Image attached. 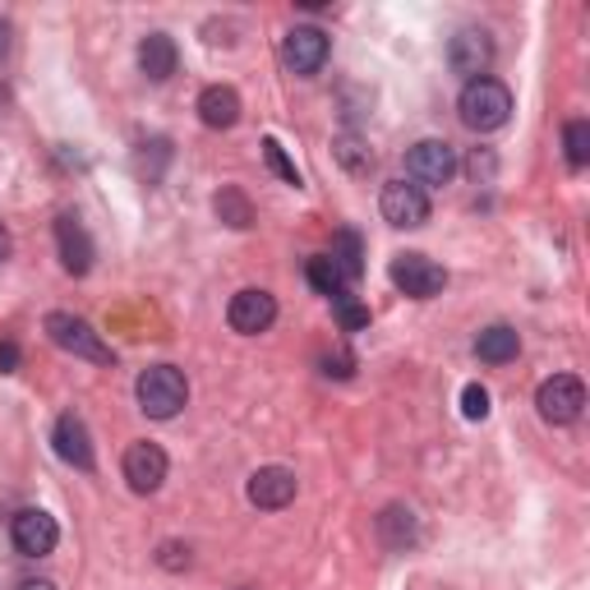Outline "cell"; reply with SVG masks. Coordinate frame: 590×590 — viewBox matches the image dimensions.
I'll list each match as a JSON object with an SVG mask.
<instances>
[{
  "label": "cell",
  "instance_id": "obj_31",
  "mask_svg": "<svg viewBox=\"0 0 590 590\" xmlns=\"http://www.w3.org/2000/svg\"><path fill=\"white\" fill-rule=\"evenodd\" d=\"M6 51H10V23L0 19V55H6Z\"/></svg>",
  "mask_w": 590,
  "mask_h": 590
},
{
  "label": "cell",
  "instance_id": "obj_19",
  "mask_svg": "<svg viewBox=\"0 0 590 590\" xmlns=\"http://www.w3.org/2000/svg\"><path fill=\"white\" fill-rule=\"evenodd\" d=\"M309 287H314L319 296H328V300H337V296H346V277H342V268L332 263V255H319V259H309Z\"/></svg>",
  "mask_w": 590,
  "mask_h": 590
},
{
  "label": "cell",
  "instance_id": "obj_30",
  "mask_svg": "<svg viewBox=\"0 0 590 590\" xmlns=\"http://www.w3.org/2000/svg\"><path fill=\"white\" fill-rule=\"evenodd\" d=\"M10 249H14V240H10V231H6V227H0V263L10 259Z\"/></svg>",
  "mask_w": 590,
  "mask_h": 590
},
{
  "label": "cell",
  "instance_id": "obj_22",
  "mask_svg": "<svg viewBox=\"0 0 590 590\" xmlns=\"http://www.w3.org/2000/svg\"><path fill=\"white\" fill-rule=\"evenodd\" d=\"M217 213H221V221H231L236 231H245L249 221H255V213H249V199L240 189H221L217 194Z\"/></svg>",
  "mask_w": 590,
  "mask_h": 590
},
{
  "label": "cell",
  "instance_id": "obj_15",
  "mask_svg": "<svg viewBox=\"0 0 590 590\" xmlns=\"http://www.w3.org/2000/svg\"><path fill=\"white\" fill-rule=\"evenodd\" d=\"M55 245H61V263H65V272H74V277H83L93 268V240H89V231H83V221L79 217H61L55 221Z\"/></svg>",
  "mask_w": 590,
  "mask_h": 590
},
{
  "label": "cell",
  "instance_id": "obj_26",
  "mask_svg": "<svg viewBox=\"0 0 590 590\" xmlns=\"http://www.w3.org/2000/svg\"><path fill=\"white\" fill-rule=\"evenodd\" d=\"M337 157H342L351 172H364V166L374 162V153L370 148H360V138H342V144H337Z\"/></svg>",
  "mask_w": 590,
  "mask_h": 590
},
{
  "label": "cell",
  "instance_id": "obj_28",
  "mask_svg": "<svg viewBox=\"0 0 590 590\" xmlns=\"http://www.w3.org/2000/svg\"><path fill=\"white\" fill-rule=\"evenodd\" d=\"M323 374H328V379H332V374H337V379H346V374H351V360H346V355H337V360L328 355V360H323Z\"/></svg>",
  "mask_w": 590,
  "mask_h": 590
},
{
  "label": "cell",
  "instance_id": "obj_2",
  "mask_svg": "<svg viewBox=\"0 0 590 590\" xmlns=\"http://www.w3.org/2000/svg\"><path fill=\"white\" fill-rule=\"evenodd\" d=\"M134 397H138V411H144L148 420H172L189 402V383H185V374L176 370V364H153V370L138 374Z\"/></svg>",
  "mask_w": 590,
  "mask_h": 590
},
{
  "label": "cell",
  "instance_id": "obj_23",
  "mask_svg": "<svg viewBox=\"0 0 590 590\" xmlns=\"http://www.w3.org/2000/svg\"><path fill=\"white\" fill-rule=\"evenodd\" d=\"M332 304H337V323H342L346 332H364V328H370V309L355 304L351 296H337Z\"/></svg>",
  "mask_w": 590,
  "mask_h": 590
},
{
  "label": "cell",
  "instance_id": "obj_1",
  "mask_svg": "<svg viewBox=\"0 0 590 590\" xmlns=\"http://www.w3.org/2000/svg\"><path fill=\"white\" fill-rule=\"evenodd\" d=\"M457 111H462V125L475 130V134H489V130H503L513 116V93H508V83H498V79H470L462 97H457Z\"/></svg>",
  "mask_w": 590,
  "mask_h": 590
},
{
  "label": "cell",
  "instance_id": "obj_11",
  "mask_svg": "<svg viewBox=\"0 0 590 590\" xmlns=\"http://www.w3.org/2000/svg\"><path fill=\"white\" fill-rule=\"evenodd\" d=\"M296 470H287V466H259L255 475H249V485H245V494H249V503L255 508H263V513H282L287 503L296 498Z\"/></svg>",
  "mask_w": 590,
  "mask_h": 590
},
{
  "label": "cell",
  "instance_id": "obj_4",
  "mask_svg": "<svg viewBox=\"0 0 590 590\" xmlns=\"http://www.w3.org/2000/svg\"><path fill=\"white\" fill-rule=\"evenodd\" d=\"M387 277H392V287L411 300H434L447 287V272L429 255H397L387 263Z\"/></svg>",
  "mask_w": 590,
  "mask_h": 590
},
{
  "label": "cell",
  "instance_id": "obj_14",
  "mask_svg": "<svg viewBox=\"0 0 590 590\" xmlns=\"http://www.w3.org/2000/svg\"><path fill=\"white\" fill-rule=\"evenodd\" d=\"M51 443H55V457H61L65 466H74V470H93V438H89V425H83V420H79L74 411L55 420Z\"/></svg>",
  "mask_w": 590,
  "mask_h": 590
},
{
  "label": "cell",
  "instance_id": "obj_17",
  "mask_svg": "<svg viewBox=\"0 0 590 590\" xmlns=\"http://www.w3.org/2000/svg\"><path fill=\"white\" fill-rule=\"evenodd\" d=\"M176 61H180V51L176 42L166 38V33H148L144 42H138V70H144L153 83H166L176 74Z\"/></svg>",
  "mask_w": 590,
  "mask_h": 590
},
{
  "label": "cell",
  "instance_id": "obj_6",
  "mask_svg": "<svg viewBox=\"0 0 590 590\" xmlns=\"http://www.w3.org/2000/svg\"><path fill=\"white\" fill-rule=\"evenodd\" d=\"M406 176L411 185H447L457 176V153L447 138H420V144L406 153Z\"/></svg>",
  "mask_w": 590,
  "mask_h": 590
},
{
  "label": "cell",
  "instance_id": "obj_18",
  "mask_svg": "<svg viewBox=\"0 0 590 590\" xmlns=\"http://www.w3.org/2000/svg\"><path fill=\"white\" fill-rule=\"evenodd\" d=\"M517 351H521V337L508 323H494V328H485L480 337H475V355H480L485 364H508V360H517Z\"/></svg>",
  "mask_w": 590,
  "mask_h": 590
},
{
  "label": "cell",
  "instance_id": "obj_12",
  "mask_svg": "<svg viewBox=\"0 0 590 590\" xmlns=\"http://www.w3.org/2000/svg\"><path fill=\"white\" fill-rule=\"evenodd\" d=\"M125 480L134 494H157L166 480V453L157 443H130L125 453Z\"/></svg>",
  "mask_w": 590,
  "mask_h": 590
},
{
  "label": "cell",
  "instance_id": "obj_29",
  "mask_svg": "<svg viewBox=\"0 0 590 590\" xmlns=\"http://www.w3.org/2000/svg\"><path fill=\"white\" fill-rule=\"evenodd\" d=\"M14 364H19V346L14 342H0V370L14 374Z\"/></svg>",
  "mask_w": 590,
  "mask_h": 590
},
{
  "label": "cell",
  "instance_id": "obj_7",
  "mask_svg": "<svg viewBox=\"0 0 590 590\" xmlns=\"http://www.w3.org/2000/svg\"><path fill=\"white\" fill-rule=\"evenodd\" d=\"M536 406H540V415L549 420V425H572V420L581 415V406H586V387H581L577 374H553V379L540 383Z\"/></svg>",
  "mask_w": 590,
  "mask_h": 590
},
{
  "label": "cell",
  "instance_id": "obj_16",
  "mask_svg": "<svg viewBox=\"0 0 590 590\" xmlns=\"http://www.w3.org/2000/svg\"><path fill=\"white\" fill-rule=\"evenodd\" d=\"M199 121L208 130H231L240 121V93L227 89V83H213V89L199 93Z\"/></svg>",
  "mask_w": 590,
  "mask_h": 590
},
{
  "label": "cell",
  "instance_id": "obj_5",
  "mask_svg": "<svg viewBox=\"0 0 590 590\" xmlns=\"http://www.w3.org/2000/svg\"><path fill=\"white\" fill-rule=\"evenodd\" d=\"M379 208H383V221L397 231H415L429 221V194L411 185V180H387L383 194H379Z\"/></svg>",
  "mask_w": 590,
  "mask_h": 590
},
{
  "label": "cell",
  "instance_id": "obj_25",
  "mask_svg": "<svg viewBox=\"0 0 590 590\" xmlns=\"http://www.w3.org/2000/svg\"><path fill=\"white\" fill-rule=\"evenodd\" d=\"M462 411H466V420H485V415H489V392H485L480 383H466V392H462Z\"/></svg>",
  "mask_w": 590,
  "mask_h": 590
},
{
  "label": "cell",
  "instance_id": "obj_21",
  "mask_svg": "<svg viewBox=\"0 0 590 590\" xmlns=\"http://www.w3.org/2000/svg\"><path fill=\"white\" fill-rule=\"evenodd\" d=\"M563 148H568V166H572V172H581V166L590 162V121H568Z\"/></svg>",
  "mask_w": 590,
  "mask_h": 590
},
{
  "label": "cell",
  "instance_id": "obj_20",
  "mask_svg": "<svg viewBox=\"0 0 590 590\" xmlns=\"http://www.w3.org/2000/svg\"><path fill=\"white\" fill-rule=\"evenodd\" d=\"M332 263L342 268L346 282H355V277L364 272V249H360V236L355 231H337V240H332Z\"/></svg>",
  "mask_w": 590,
  "mask_h": 590
},
{
  "label": "cell",
  "instance_id": "obj_10",
  "mask_svg": "<svg viewBox=\"0 0 590 590\" xmlns=\"http://www.w3.org/2000/svg\"><path fill=\"white\" fill-rule=\"evenodd\" d=\"M447 65H453L457 74H466V83L485 79L489 65H494V42H489L485 28H462V33L447 42Z\"/></svg>",
  "mask_w": 590,
  "mask_h": 590
},
{
  "label": "cell",
  "instance_id": "obj_32",
  "mask_svg": "<svg viewBox=\"0 0 590 590\" xmlns=\"http://www.w3.org/2000/svg\"><path fill=\"white\" fill-rule=\"evenodd\" d=\"M19 590H55V581H19Z\"/></svg>",
  "mask_w": 590,
  "mask_h": 590
},
{
  "label": "cell",
  "instance_id": "obj_8",
  "mask_svg": "<svg viewBox=\"0 0 590 590\" xmlns=\"http://www.w3.org/2000/svg\"><path fill=\"white\" fill-rule=\"evenodd\" d=\"M10 540L23 558H46L55 545H61V526H55V517L42 508H23L10 521Z\"/></svg>",
  "mask_w": 590,
  "mask_h": 590
},
{
  "label": "cell",
  "instance_id": "obj_13",
  "mask_svg": "<svg viewBox=\"0 0 590 590\" xmlns=\"http://www.w3.org/2000/svg\"><path fill=\"white\" fill-rule=\"evenodd\" d=\"M282 61L291 74H319L328 61V33H319V28H291L282 42Z\"/></svg>",
  "mask_w": 590,
  "mask_h": 590
},
{
  "label": "cell",
  "instance_id": "obj_3",
  "mask_svg": "<svg viewBox=\"0 0 590 590\" xmlns=\"http://www.w3.org/2000/svg\"><path fill=\"white\" fill-rule=\"evenodd\" d=\"M46 337L61 351H70V355H79V360H93V364H116V351H111L102 337L93 332V323H83L79 314H46Z\"/></svg>",
  "mask_w": 590,
  "mask_h": 590
},
{
  "label": "cell",
  "instance_id": "obj_24",
  "mask_svg": "<svg viewBox=\"0 0 590 590\" xmlns=\"http://www.w3.org/2000/svg\"><path fill=\"white\" fill-rule=\"evenodd\" d=\"M263 157H268V166H272V172L282 176L287 185H300V172H296V162L287 157V148L277 144V138H263Z\"/></svg>",
  "mask_w": 590,
  "mask_h": 590
},
{
  "label": "cell",
  "instance_id": "obj_27",
  "mask_svg": "<svg viewBox=\"0 0 590 590\" xmlns=\"http://www.w3.org/2000/svg\"><path fill=\"white\" fill-rule=\"evenodd\" d=\"M162 568H172V572L189 568V549L185 545H162Z\"/></svg>",
  "mask_w": 590,
  "mask_h": 590
},
{
  "label": "cell",
  "instance_id": "obj_9",
  "mask_svg": "<svg viewBox=\"0 0 590 590\" xmlns=\"http://www.w3.org/2000/svg\"><path fill=\"white\" fill-rule=\"evenodd\" d=\"M227 323L240 332V337H259L277 323V296L263 291V287H245L231 296V309H227Z\"/></svg>",
  "mask_w": 590,
  "mask_h": 590
}]
</instances>
